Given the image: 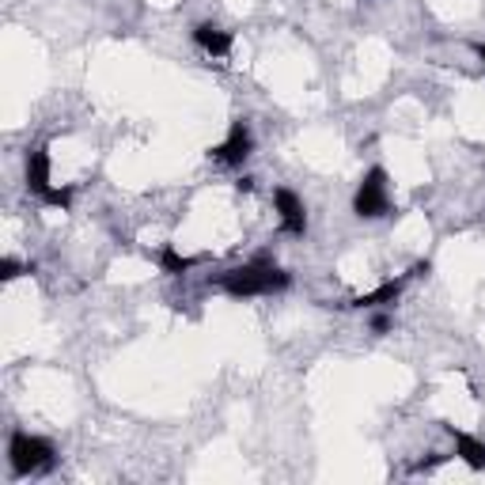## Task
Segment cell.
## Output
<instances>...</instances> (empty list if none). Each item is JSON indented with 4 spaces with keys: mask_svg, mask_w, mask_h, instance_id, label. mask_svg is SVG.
<instances>
[{
    "mask_svg": "<svg viewBox=\"0 0 485 485\" xmlns=\"http://www.w3.org/2000/svg\"><path fill=\"white\" fill-rule=\"evenodd\" d=\"M292 284V277L284 274V269L277 265H269L265 258H255L250 265H236V269H228V274L220 277V289L228 296H269V292H284Z\"/></svg>",
    "mask_w": 485,
    "mask_h": 485,
    "instance_id": "1",
    "label": "cell"
},
{
    "mask_svg": "<svg viewBox=\"0 0 485 485\" xmlns=\"http://www.w3.org/2000/svg\"><path fill=\"white\" fill-rule=\"evenodd\" d=\"M8 463H12V474H15V478H27V474L53 471V463H58V452H53L49 440L31 436V433H20V428H15L12 440H8Z\"/></svg>",
    "mask_w": 485,
    "mask_h": 485,
    "instance_id": "2",
    "label": "cell"
},
{
    "mask_svg": "<svg viewBox=\"0 0 485 485\" xmlns=\"http://www.w3.org/2000/svg\"><path fill=\"white\" fill-rule=\"evenodd\" d=\"M353 212L361 220H375V217H387L391 212V197H387V171L383 167H372L361 186H356V197H353Z\"/></svg>",
    "mask_w": 485,
    "mask_h": 485,
    "instance_id": "3",
    "label": "cell"
},
{
    "mask_svg": "<svg viewBox=\"0 0 485 485\" xmlns=\"http://www.w3.org/2000/svg\"><path fill=\"white\" fill-rule=\"evenodd\" d=\"M250 152H255V137H250V125H247V121H231V130H228V137H224V145H217L209 156L217 159V164L239 167Z\"/></svg>",
    "mask_w": 485,
    "mask_h": 485,
    "instance_id": "4",
    "label": "cell"
},
{
    "mask_svg": "<svg viewBox=\"0 0 485 485\" xmlns=\"http://www.w3.org/2000/svg\"><path fill=\"white\" fill-rule=\"evenodd\" d=\"M274 205L281 212V228L289 231V236H303V231H308V212H303V202L292 190H277Z\"/></svg>",
    "mask_w": 485,
    "mask_h": 485,
    "instance_id": "5",
    "label": "cell"
},
{
    "mask_svg": "<svg viewBox=\"0 0 485 485\" xmlns=\"http://www.w3.org/2000/svg\"><path fill=\"white\" fill-rule=\"evenodd\" d=\"M193 42L202 46L209 58H228V53H231V34L220 31L217 23H197L193 27Z\"/></svg>",
    "mask_w": 485,
    "mask_h": 485,
    "instance_id": "6",
    "label": "cell"
},
{
    "mask_svg": "<svg viewBox=\"0 0 485 485\" xmlns=\"http://www.w3.org/2000/svg\"><path fill=\"white\" fill-rule=\"evenodd\" d=\"M27 186H31V193H39V197L49 190V152L46 148H34L27 156Z\"/></svg>",
    "mask_w": 485,
    "mask_h": 485,
    "instance_id": "7",
    "label": "cell"
},
{
    "mask_svg": "<svg viewBox=\"0 0 485 485\" xmlns=\"http://www.w3.org/2000/svg\"><path fill=\"white\" fill-rule=\"evenodd\" d=\"M455 440V455L471 466V471H485V444L474 440V436H466V433H455V428H447Z\"/></svg>",
    "mask_w": 485,
    "mask_h": 485,
    "instance_id": "8",
    "label": "cell"
},
{
    "mask_svg": "<svg viewBox=\"0 0 485 485\" xmlns=\"http://www.w3.org/2000/svg\"><path fill=\"white\" fill-rule=\"evenodd\" d=\"M402 284H406V281H387V284H380L375 292H364V296L349 300V308H383V303H394V300L402 296Z\"/></svg>",
    "mask_w": 485,
    "mask_h": 485,
    "instance_id": "9",
    "label": "cell"
},
{
    "mask_svg": "<svg viewBox=\"0 0 485 485\" xmlns=\"http://www.w3.org/2000/svg\"><path fill=\"white\" fill-rule=\"evenodd\" d=\"M193 262H197V258L178 255L175 247H164V250H159V269H164V274H186V269H193Z\"/></svg>",
    "mask_w": 485,
    "mask_h": 485,
    "instance_id": "10",
    "label": "cell"
},
{
    "mask_svg": "<svg viewBox=\"0 0 485 485\" xmlns=\"http://www.w3.org/2000/svg\"><path fill=\"white\" fill-rule=\"evenodd\" d=\"M42 202H46L49 209H68V205H73V190H68V186H49V190L42 193Z\"/></svg>",
    "mask_w": 485,
    "mask_h": 485,
    "instance_id": "11",
    "label": "cell"
},
{
    "mask_svg": "<svg viewBox=\"0 0 485 485\" xmlns=\"http://www.w3.org/2000/svg\"><path fill=\"white\" fill-rule=\"evenodd\" d=\"M20 274H23V265L15 262V258H4V262H0V277H4V281H15Z\"/></svg>",
    "mask_w": 485,
    "mask_h": 485,
    "instance_id": "12",
    "label": "cell"
},
{
    "mask_svg": "<svg viewBox=\"0 0 485 485\" xmlns=\"http://www.w3.org/2000/svg\"><path fill=\"white\" fill-rule=\"evenodd\" d=\"M387 330H391V315L375 311V315H372V334H387Z\"/></svg>",
    "mask_w": 485,
    "mask_h": 485,
    "instance_id": "13",
    "label": "cell"
},
{
    "mask_svg": "<svg viewBox=\"0 0 485 485\" xmlns=\"http://www.w3.org/2000/svg\"><path fill=\"white\" fill-rule=\"evenodd\" d=\"M236 190H239V193H250V190H255V178H239Z\"/></svg>",
    "mask_w": 485,
    "mask_h": 485,
    "instance_id": "14",
    "label": "cell"
},
{
    "mask_svg": "<svg viewBox=\"0 0 485 485\" xmlns=\"http://www.w3.org/2000/svg\"><path fill=\"white\" fill-rule=\"evenodd\" d=\"M474 49H478V58H481V61H485V46H474Z\"/></svg>",
    "mask_w": 485,
    "mask_h": 485,
    "instance_id": "15",
    "label": "cell"
}]
</instances>
